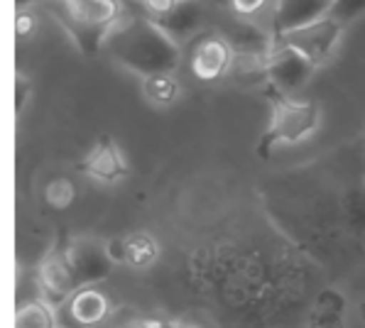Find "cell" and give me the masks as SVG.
Masks as SVG:
<instances>
[{
  "label": "cell",
  "mask_w": 365,
  "mask_h": 328,
  "mask_svg": "<svg viewBox=\"0 0 365 328\" xmlns=\"http://www.w3.org/2000/svg\"><path fill=\"white\" fill-rule=\"evenodd\" d=\"M59 314V324L64 328H93L110 314V302L96 287H78Z\"/></svg>",
  "instance_id": "obj_10"
},
{
  "label": "cell",
  "mask_w": 365,
  "mask_h": 328,
  "mask_svg": "<svg viewBox=\"0 0 365 328\" xmlns=\"http://www.w3.org/2000/svg\"><path fill=\"white\" fill-rule=\"evenodd\" d=\"M57 309L49 307L44 299L25 302L15 311V328H59Z\"/></svg>",
  "instance_id": "obj_13"
},
{
  "label": "cell",
  "mask_w": 365,
  "mask_h": 328,
  "mask_svg": "<svg viewBox=\"0 0 365 328\" xmlns=\"http://www.w3.org/2000/svg\"><path fill=\"white\" fill-rule=\"evenodd\" d=\"M120 3L123 0H66L64 3L61 22L86 56L96 54L101 44L115 30L123 15Z\"/></svg>",
  "instance_id": "obj_3"
},
{
  "label": "cell",
  "mask_w": 365,
  "mask_h": 328,
  "mask_svg": "<svg viewBox=\"0 0 365 328\" xmlns=\"http://www.w3.org/2000/svg\"><path fill=\"white\" fill-rule=\"evenodd\" d=\"M27 96H30V81H27V76H18V81H15V113H22L27 103Z\"/></svg>",
  "instance_id": "obj_20"
},
{
  "label": "cell",
  "mask_w": 365,
  "mask_h": 328,
  "mask_svg": "<svg viewBox=\"0 0 365 328\" xmlns=\"http://www.w3.org/2000/svg\"><path fill=\"white\" fill-rule=\"evenodd\" d=\"M74 169L78 174H86L88 179L101 182V184H118L130 172L120 147L113 143L110 135H101L98 143L93 145V150L88 152Z\"/></svg>",
  "instance_id": "obj_9"
},
{
  "label": "cell",
  "mask_w": 365,
  "mask_h": 328,
  "mask_svg": "<svg viewBox=\"0 0 365 328\" xmlns=\"http://www.w3.org/2000/svg\"><path fill=\"white\" fill-rule=\"evenodd\" d=\"M76 199V186L71 179L57 177L44 186V203H47L52 211H66V208L74 203Z\"/></svg>",
  "instance_id": "obj_16"
},
{
  "label": "cell",
  "mask_w": 365,
  "mask_h": 328,
  "mask_svg": "<svg viewBox=\"0 0 365 328\" xmlns=\"http://www.w3.org/2000/svg\"><path fill=\"white\" fill-rule=\"evenodd\" d=\"M314 69L317 66L307 56H302L297 49L284 47L279 42H274V47L265 56V78L269 81V86L282 93H292L304 86Z\"/></svg>",
  "instance_id": "obj_6"
},
{
  "label": "cell",
  "mask_w": 365,
  "mask_h": 328,
  "mask_svg": "<svg viewBox=\"0 0 365 328\" xmlns=\"http://www.w3.org/2000/svg\"><path fill=\"white\" fill-rule=\"evenodd\" d=\"M143 93L155 106H172L177 103L182 88H179L174 73H157V76L143 78Z\"/></svg>",
  "instance_id": "obj_15"
},
{
  "label": "cell",
  "mask_w": 365,
  "mask_h": 328,
  "mask_svg": "<svg viewBox=\"0 0 365 328\" xmlns=\"http://www.w3.org/2000/svg\"><path fill=\"white\" fill-rule=\"evenodd\" d=\"M140 328H182V324L177 321H167V319H143L138 321Z\"/></svg>",
  "instance_id": "obj_23"
},
{
  "label": "cell",
  "mask_w": 365,
  "mask_h": 328,
  "mask_svg": "<svg viewBox=\"0 0 365 328\" xmlns=\"http://www.w3.org/2000/svg\"><path fill=\"white\" fill-rule=\"evenodd\" d=\"M177 3H179V0H143V5L150 10V15H153V20L167 15Z\"/></svg>",
  "instance_id": "obj_21"
},
{
  "label": "cell",
  "mask_w": 365,
  "mask_h": 328,
  "mask_svg": "<svg viewBox=\"0 0 365 328\" xmlns=\"http://www.w3.org/2000/svg\"><path fill=\"white\" fill-rule=\"evenodd\" d=\"M331 5H334V0H277L272 20L274 37L327 18L331 13Z\"/></svg>",
  "instance_id": "obj_11"
},
{
  "label": "cell",
  "mask_w": 365,
  "mask_h": 328,
  "mask_svg": "<svg viewBox=\"0 0 365 328\" xmlns=\"http://www.w3.org/2000/svg\"><path fill=\"white\" fill-rule=\"evenodd\" d=\"M106 252L118 265H125V237H110L106 242Z\"/></svg>",
  "instance_id": "obj_19"
},
{
  "label": "cell",
  "mask_w": 365,
  "mask_h": 328,
  "mask_svg": "<svg viewBox=\"0 0 365 328\" xmlns=\"http://www.w3.org/2000/svg\"><path fill=\"white\" fill-rule=\"evenodd\" d=\"M125 3H133V0H125Z\"/></svg>",
  "instance_id": "obj_26"
},
{
  "label": "cell",
  "mask_w": 365,
  "mask_h": 328,
  "mask_svg": "<svg viewBox=\"0 0 365 328\" xmlns=\"http://www.w3.org/2000/svg\"><path fill=\"white\" fill-rule=\"evenodd\" d=\"M32 0H15V5H18V13L20 10H27V5H30Z\"/></svg>",
  "instance_id": "obj_24"
},
{
  "label": "cell",
  "mask_w": 365,
  "mask_h": 328,
  "mask_svg": "<svg viewBox=\"0 0 365 328\" xmlns=\"http://www.w3.org/2000/svg\"><path fill=\"white\" fill-rule=\"evenodd\" d=\"M269 125L262 133V140L257 145V155L265 160L269 150L277 145H297L307 140L319 130L322 108L317 101H297L287 93L269 86Z\"/></svg>",
  "instance_id": "obj_2"
},
{
  "label": "cell",
  "mask_w": 365,
  "mask_h": 328,
  "mask_svg": "<svg viewBox=\"0 0 365 328\" xmlns=\"http://www.w3.org/2000/svg\"><path fill=\"white\" fill-rule=\"evenodd\" d=\"M235 15H240V18H252V15H257L262 8L267 5V0H231Z\"/></svg>",
  "instance_id": "obj_18"
},
{
  "label": "cell",
  "mask_w": 365,
  "mask_h": 328,
  "mask_svg": "<svg viewBox=\"0 0 365 328\" xmlns=\"http://www.w3.org/2000/svg\"><path fill=\"white\" fill-rule=\"evenodd\" d=\"M341 32H344V22L327 15V18H322L317 22H309L304 27H297V30L274 37V42L297 49V52L302 56H307L314 66H324L331 56H334L336 47H339Z\"/></svg>",
  "instance_id": "obj_4"
},
{
  "label": "cell",
  "mask_w": 365,
  "mask_h": 328,
  "mask_svg": "<svg viewBox=\"0 0 365 328\" xmlns=\"http://www.w3.org/2000/svg\"><path fill=\"white\" fill-rule=\"evenodd\" d=\"M61 3H66V0H61Z\"/></svg>",
  "instance_id": "obj_27"
},
{
  "label": "cell",
  "mask_w": 365,
  "mask_h": 328,
  "mask_svg": "<svg viewBox=\"0 0 365 328\" xmlns=\"http://www.w3.org/2000/svg\"><path fill=\"white\" fill-rule=\"evenodd\" d=\"M235 49L228 37L204 35L194 42L192 49V73L199 81L209 83L223 78L233 69Z\"/></svg>",
  "instance_id": "obj_8"
},
{
  "label": "cell",
  "mask_w": 365,
  "mask_h": 328,
  "mask_svg": "<svg viewBox=\"0 0 365 328\" xmlns=\"http://www.w3.org/2000/svg\"><path fill=\"white\" fill-rule=\"evenodd\" d=\"M110 56L140 78L157 73H174L182 61L177 39L167 35L153 18L133 15L115 25L108 37Z\"/></svg>",
  "instance_id": "obj_1"
},
{
  "label": "cell",
  "mask_w": 365,
  "mask_h": 328,
  "mask_svg": "<svg viewBox=\"0 0 365 328\" xmlns=\"http://www.w3.org/2000/svg\"><path fill=\"white\" fill-rule=\"evenodd\" d=\"M66 255H69L71 270L81 287H93L98 282L108 280L113 270V260L106 252V242L91 240V237H76L66 240Z\"/></svg>",
  "instance_id": "obj_7"
},
{
  "label": "cell",
  "mask_w": 365,
  "mask_h": 328,
  "mask_svg": "<svg viewBox=\"0 0 365 328\" xmlns=\"http://www.w3.org/2000/svg\"><path fill=\"white\" fill-rule=\"evenodd\" d=\"M78 280L71 270L69 255H66V240H57L54 247H49L47 255L39 260L37 267V292L39 299L54 309H61L69 297L78 289Z\"/></svg>",
  "instance_id": "obj_5"
},
{
  "label": "cell",
  "mask_w": 365,
  "mask_h": 328,
  "mask_svg": "<svg viewBox=\"0 0 365 328\" xmlns=\"http://www.w3.org/2000/svg\"><path fill=\"white\" fill-rule=\"evenodd\" d=\"M160 257V245L150 233H130L125 235V265L135 270L150 267Z\"/></svg>",
  "instance_id": "obj_14"
},
{
  "label": "cell",
  "mask_w": 365,
  "mask_h": 328,
  "mask_svg": "<svg viewBox=\"0 0 365 328\" xmlns=\"http://www.w3.org/2000/svg\"><path fill=\"white\" fill-rule=\"evenodd\" d=\"M133 328H140V326H138V324H135V326H133Z\"/></svg>",
  "instance_id": "obj_25"
},
{
  "label": "cell",
  "mask_w": 365,
  "mask_h": 328,
  "mask_svg": "<svg viewBox=\"0 0 365 328\" xmlns=\"http://www.w3.org/2000/svg\"><path fill=\"white\" fill-rule=\"evenodd\" d=\"M18 37H22V39H27L32 35V32H35V27H37V22H35V18H32L30 13H27V10H20L18 13Z\"/></svg>",
  "instance_id": "obj_22"
},
{
  "label": "cell",
  "mask_w": 365,
  "mask_h": 328,
  "mask_svg": "<svg viewBox=\"0 0 365 328\" xmlns=\"http://www.w3.org/2000/svg\"><path fill=\"white\" fill-rule=\"evenodd\" d=\"M331 18H336L339 22H353L361 15H365V0H334L331 5Z\"/></svg>",
  "instance_id": "obj_17"
},
{
  "label": "cell",
  "mask_w": 365,
  "mask_h": 328,
  "mask_svg": "<svg viewBox=\"0 0 365 328\" xmlns=\"http://www.w3.org/2000/svg\"><path fill=\"white\" fill-rule=\"evenodd\" d=\"M201 20V5L199 0H179L167 15L157 18L155 22L174 39H182L192 35Z\"/></svg>",
  "instance_id": "obj_12"
}]
</instances>
